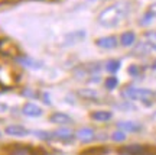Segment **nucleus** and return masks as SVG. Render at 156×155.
I'll return each instance as SVG.
<instances>
[{
  "mask_svg": "<svg viewBox=\"0 0 156 155\" xmlns=\"http://www.w3.org/2000/svg\"><path fill=\"white\" fill-rule=\"evenodd\" d=\"M78 96L81 99L90 100V101H100V94L94 91V90H90V89H83L78 91Z\"/></svg>",
  "mask_w": 156,
  "mask_h": 155,
  "instance_id": "nucleus-15",
  "label": "nucleus"
},
{
  "mask_svg": "<svg viewBox=\"0 0 156 155\" xmlns=\"http://www.w3.org/2000/svg\"><path fill=\"white\" fill-rule=\"evenodd\" d=\"M5 133L9 136H17V138H23V136H28L29 131L22 125H9L5 127Z\"/></svg>",
  "mask_w": 156,
  "mask_h": 155,
  "instance_id": "nucleus-5",
  "label": "nucleus"
},
{
  "mask_svg": "<svg viewBox=\"0 0 156 155\" xmlns=\"http://www.w3.org/2000/svg\"><path fill=\"white\" fill-rule=\"evenodd\" d=\"M129 74H130V76H133V77L139 76V74H140L139 67H137V65H130V67H129Z\"/></svg>",
  "mask_w": 156,
  "mask_h": 155,
  "instance_id": "nucleus-24",
  "label": "nucleus"
},
{
  "mask_svg": "<svg viewBox=\"0 0 156 155\" xmlns=\"http://www.w3.org/2000/svg\"><path fill=\"white\" fill-rule=\"evenodd\" d=\"M156 45H153V39H145V41H142L136 48H134L133 54L134 55H146V54H149L152 50H155Z\"/></svg>",
  "mask_w": 156,
  "mask_h": 155,
  "instance_id": "nucleus-6",
  "label": "nucleus"
},
{
  "mask_svg": "<svg viewBox=\"0 0 156 155\" xmlns=\"http://www.w3.org/2000/svg\"><path fill=\"white\" fill-rule=\"evenodd\" d=\"M9 155H38V152L28 145H15Z\"/></svg>",
  "mask_w": 156,
  "mask_h": 155,
  "instance_id": "nucleus-11",
  "label": "nucleus"
},
{
  "mask_svg": "<svg viewBox=\"0 0 156 155\" xmlns=\"http://www.w3.org/2000/svg\"><path fill=\"white\" fill-rule=\"evenodd\" d=\"M77 138L83 142H91L95 138V132L91 127H83L77 132Z\"/></svg>",
  "mask_w": 156,
  "mask_h": 155,
  "instance_id": "nucleus-14",
  "label": "nucleus"
},
{
  "mask_svg": "<svg viewBox=\"0 0 156 155\" xmlns=\"http://www.w3.org/2000/svg\"><path fill=\"white\" fill-rule=\"evenodd\" d=\"M22 112H23V115H26L29 117H38L42 115V109L39 106H36L35 103H25Z\"/></svg>",
  "mask_w": 156,
  "mask_h": 155,
  "instance_id": "nucleus-10",
  "label": "nucleus"
},
{
  "mask_svg": "<svg viewBox=\"0 0 156 155\" xmlns=\"http://www.w3.org/2000/svg\"><path fill=\"white\" fill-rule=\"evenodd\" d=\"M0 54H3L6 57H13L16 60L17 57H20V51H19V46H17L12 39L3 38L0 39Z\"/></svg>",
  "mask_w": 156,
  "mask_h": 155,
  "instance_id": "nucleus-3",
  "label": "nucleus"
},
{
  "mask_svg": "<svg viewBox=\"0 0 156 155\" xmlns=\"http://www.w3.org/2000/svg\"><path fill=\"white\" fill-rule=\"evenodd\" d=\"M95 45L103 50H113L117 46V38L116 36H104L95 41Z\"/></svg>",
  "mask_w": 156,
  "mask_h": 155,
  "instance_id": "nucleus-9",
  "label": "nucleus"
},
{
  "mask_svg": "<svg viewBox=\"0 0 156 155\" xmlns=\"http://www.w3.org/2000/svg\"><path fill=\"white\" fill-rule=\"evenodd\" d=\"M155 17H156V3H152V5L147 7V10L145 12L143 17L140 19V25H147V23L152 22Z\"/></svg>",
  "mask_w": 156,
  "mask_h": 155,
  "instance_id": "nucleus-16",
  "label": "nucleus"
},
{
  "mask_svg": "<svg viewBox=\"0 0 156 155\" xmlns=\"http://www.w3.org/2000/svg\"><path fill=\"white\" fill-rule=\"evenodd\" d=\"M54 138L64 141V142H69V141H73L75 138V135L69 129H58V131H54Z\"/></svg>",
  "mask_w": 156,
  "mask_h": 155,
  "instance_id": "nucleus-13",
  "label": "nucleus"
},
{
  "mask_svg": "<svg viewBox=\"0 0 156 155\" xmlns=\"http://www.w3.org/2000/svg\"><path fill=\"white\" fill-rule=\"evenodd\" d=\"M49 120L52 123H55V125H62V126H65V125H73L74 123L73 117L65 115V113H59V112L52 113L49 116Z\"/></svg>",
  "mask_w": 156,
  "mask_h": 155,
  "instance_id": "nucleus-8",
  "label": "nucleus"
},
{
  "mask_svg": "<svg viewBox=\"0 0 156 155\" xmlns=\"http://www.w3.org/2000/svg\"><path fill=\"white\" fill-rule=\"evenodd\" d=\"M117 86H119V80L116 77H108L106 80V87L108 90H114Z\"/></svg>",
  "mask_w": 156,
  "mask_h": 155,
  "instance_id": "nucleus-22",
  "label": "nucleus"
},
{
  "mask_svg": "<svg viewBox=\"0 0 156 155\" xmlns=\"http://www.w3.org/2000/svg\"><path fill=\"white\" fill-rule=\"evenodd\" d=\"M132 10V3L122 0V2H117L114 5L106 7L104 10L100 12L98 15V23L104 28H113L117 26L119 23H122L127 15Z\"/></svg>",
  "mask_w": 156,
  "mask_h": 155,
  "instance_id": "nucleus-1",
  "label": "nucleus"
},
{
  "mask_svg": "<svg viewBox=\"0 0 156 155\" xmlns=\"http://www.w3.org/2000/svg\"><path fill=\"white\" fill-rule=\"evenodd\" d=\"M113 141H116V142H123L124 139H126V133H124V131H117V132L113 133Z\"/></svg>",
  "mask_w": 156,
  "mask_h": 155,
  "instance_id": "nucleus-23",
  "label": "nucleus"
},
{
  "mask_svg": "<svg viewBox=\"0 0 156 155\" xmlns=\"http://www.w3.org/2000/svg\"><path fill=\"white\" fill-rule=\"evenodd\" d=\"M153 68H155V70H156V62H155V64H153Z\"/></svg>",
  "mask_w": 156,
  "mask_h": 155,
  "instance_id": "nucleus-26",
  "label": "nucleus"
},
{
  "mask_svg": "<svg viewBox=\"0 0 156 155\" xmlns=\"http://www.w3.org/2000/svg\"><path fill=\"white\" fill-rule=\"evenodd\" d=\"M35 136L42 141H49L54 139V132H48V131H35Z\"/></svg>",
  "mask_w": 156,
  "mask_h": 155,
  "instance_id": "nucleus-21",
  "label": "nucleus"
},
{
  "mask_svg": "<svg viewBox=\"0 0 156 155\" xmlns=\"http://www.w3.org/2000/svg\"><path fill=\"white\" fill-rule=\"evenodd\" d=\"M120 67H122V62H120V61H116V60H112V61H108L106 64V70L108 72L114 74V72H117L119 70H120Z\"/></svg>",
  "mask_w": 156,
  "mask_h": 155,
  "instance_id": "nucleus-20",
  "label": "nucleus"
},
{
  "mask_svg": "<svg viewBox=\"0 0 156 155\" xmlns=\"http://www.w3.org/2000/svg\"><path fill=\"white\" fill-rule=\"evenodd\" d=\"M122 96L129 100H140L143 103H151L156 97V93L149 89H139V87H132L129 86L122 91Z\"/></svg>",
  "mask_w": 156,
  "mask_h": 155,
  "instance_id": "nucleus-2",
  "label": "nucleus"
},
{
  "mask_svg": "<svg viewBox=\"0 0 156 155\" xmlns=\"http://www.w3.org/2000/svg\"><path fill=\"white\" fill-rule=\"evenodd\" d=\"M112 112H107V110H97L91 113V117L97 120V122H108L112 119Z\"/></svg>",
  "mask_w": 156,
  "mask_h": 155,
  "instance_id": "nucleus-18",
  "label": "nucleus"
},
{
  "mask_svg": "<svg viewBox=\"0 0 156 155\" xmlns=\"http://www.w3.org/2000/svg\"><path fill=\"white\" fill-rule=\"evenodd\" d=\"M123 152H126L127 155H149L151 146H146L142 144H132V145H126L122 148Z\"/></svg>",
  "mask_w": 156,
  "mask_h": 155,
  "instance_id": "nucleus-4",
  "label": "nucleus"
},
{
  "mask_svg": "<svg viewBox=\"0 0 156 155\" xmlns=\"http://www.w3.org/2000/svg\"><path fill=\"white\" fill-rule=\"evenodd\" d=\"M16 61L20 62L22 65L28 67V68H41V67H42V62L36 61V60L30 58V57H17Z\"/></svg>",
  "mask_w": 156,
  "mask_h": 155,
  "instance_id": "nucleus-17",
  "label": "nucleus"
},
{
  "mask_svg": "<svg viewBox=\"0 0 156 155\" xmlns=\"http://www.w3.org/2000/svg\"><path fill=\"white\" fill-rule=\"evenodd\" d=\"M136 41V35L132 31H127V32H123L122 36H120V44L124 45V46H130V45L134 44Z\"/></svg>",
  "mask_w": 156,
  "mask_h": 155,
  "instance_id": "nucleus-19",
  "label": "nucleus"
},
{
  "mask_svg": "<svg viewBox=\"0 0 156 155\" xmlns=\"http://www.w3.org/2000/svg\"><path fill=\"white\" fill-rule=\"evenodd\" d=\"M85 31H75V32L69 33L65 36V41H64V44L65 45H74L77 44V42H81L84 38H85Z\"/></svg>",
  "mask_w": 156,
  "mask_h": 155,
  "instance_id": "nucleus-12",
  "label": "nucleus"
},
{
  "mask_svg": "<svg viewBox=\"0 0 156 155\" xmlns=\"http://www.w3.org/2000/svg\"><path fill=\"white\" fill-rule=\"evenodd\" d=\"M117 127L122 129L124 132H132V133H136L142 131L143 125L139 122H133V120H124V122H119L117 123Z\"/></svg>",
  "mask_w": 156,
  "mask_h": 155,
  "instance_id": "nucleus-7",
  "label": "nucleus"
},
{
  "mask_svg": "<svg viewBox=\"0 0 156 155\" xmlns=\"http://www.w3.org/2000/svg\"><path fill=\"white\" fill-rule=\"evenodd\" d=\"M5 90H6V87H3V83H2V80H0V93L5 91Z\"/></svg>",
  "mask_w": 156,
  "mask_h": 155,
  "instance_id": "nucleus-25",
  "label": "nucleus"
},
{
  "mask_svg": "<svg viewBox=\"0 0 156 155\" xmlns=\"http://www.w3.org/2000/svg\"><path fill=\"white\" fill-rule=\"evenodd\" d=\"M155 50H156V46H155Z\"/></svg>",
  "mask_w": 156,
  "mask_h": 155,
  "instance_id": "nucleus-27",
  "label": "nucleus"
}]
</instances>
